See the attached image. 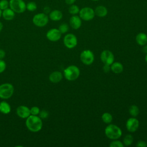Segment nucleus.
Segmentation results:
<instances>
[{"label":"nucleus","instance_id":"obj_12","mask_svg":"<svg viewBox=\"0 0 147 147\" xmlns=\"http://www.w3.org/2000/svg\"><path fill=\"white\" fill-rule=\"evenodd\" d=\"M139 121L135 117L129 118L126 123V127L127 130L131 133L135 132L139 127Z\"/></svg>","mask_w":147,"mask_h":147},{"label":"nucleus","instance_id":"obj_17","mask_svg":"<svg viewBox=\"0 0 147 147\" xmlns=\"http://www.w3.org/2000/svg\"><path fill=\"white\" fill-rule=\"evenodd\" d=\"M15 12L10 7H8L2 11V16L6 21H11L15 17Z\"/></svg>","mask_w":147,"mask_h":147},{"label":"nucleus","instance_id":"obj_33","mask_svg":"<svg viewBox=\"0 0 147 147\" xmlns=\"http://www.w3.org/2000/svg\"><path fill=\"white\" fill-rule=\"evenodd\" d=\"M136 146L137 147H146V146H147L146 142L142 141V140L138 141L136 144Z\"/></svg>","mask_w":147,"mask_h":147},{"label":"nucleus","instance_id":"obj_39","mask_svg":"<svg viewBox=\"0 0 147 147\" xmlns=\"http://www.w3.org/2000/svg\"><path fill=\"white\" fill-rule=\"evenodd\" d=\"M2 29H3V24L1 22H0V32H1Z\"/></svg>","mask_w":147,"mask_h":147},{"label":"nucleus","instance_id":"obj_11","mask_svg":"<svg viewBox=\"0 0 147 147\" xmlns=\"http://www.w3.org/2000/svg\"><path fill=\"white\" fill-rule=\"evenodd\" d=\"M61 34H62L58 29L53 28L51 29L47 32L46 34V37L49 41L56 42L60 39Z\"/></svg>","mask_w":147,"mask_h":147},{"label":"nucleus","instance_id":"obj_10","mask_svg":"<svg viewBox=\"0 0 147 147\" xmlns=\"http://www.w3.org/2000/svg\"><path fill=\"white\" fill-rule=\"evenodd\" d=\"M100 58L103 63L108 65H111L114 60V56L113 53L107 49L104 50L101 52Z\"/></svg>","mask_w":147,"mask_h":147},{"label":"nucleus","instance_id":"obj_13","mask_svg":"<svg viewBox=\"0 0 147 147\" xmlns=\"http://www.w3.org/2000/svg\"><path fill=\"white\" fill-rule=\"evenodd\" d=\"M16 113L20 118H26L30 115V111L27 106L21 105L17 108Z\"/></svg>","mask_w":147,"mask_h":147},{"label":"nucleus","instance_id":"obj_20","mask_svg":"<svg viewBox=\"0 0 147 147\" xmlns=\"http://www.w3.org/2000/svg\"><path fill=\"white\" fill-rule=\"evenodd\" d=\"M110 68L111 70L114 73V74H120L121 73L123 70V66L122 64V63L119 62H113L110 65Z\"/></svg>","mask_w":147,"mask_h":147},{"label":"nucleus","instance_id":"obj_16","mask_svg":"<svg viewBox=\"0 0 147 147\" xmlns=\"http://www.w3.org/2000/svg\"><path fill=\"white\" fill-rule=\"evenodd\" d=\"M63 79V75L60 71L52 72L49 76V80L53 83H57L60 82Z\"/></svg>","mask_w":147,"mask_h":147},{"label":"nucleus","instance_id":"obj_35","mask_svg":"<svg viewBox=\"0 0 147 147\" xmlns=\"http://www.w3.org/2000/svg\"><path fill=\"white\" fill-rule=\"evenodd\" d=\"M76 0H64L66 4L69 5H71L75 3V2H76Z\"/></svg>","mask_w":147,"mask_h":147},{"label":"nucleus","instance_id":"obj_30","mask_svg":"<svg viewBox=\"0 0 147 147\" xmlns=\"http://www.w3.org/2000/svg\"><path fill=\"white\" fill-rule=\"evenodd\" d=\"M30 114L31 115H37L38 114H39V113L40 111L39 108L37 106H33L30 109Z\"/></svg>","mask_w":147,"mask_h":147},{"label":"nucleus","instance_id":"obj_6","mask_svg":"<svg viewBox=\"0 0 147 147\" xmlns=\"http://www.w3.org/2000/svg\"><path fill=\"white\" fill-rule=\"evenodd\" d=\"M79 16L82 20L85 21H89L92 20L95 16L94 10L90 7H84L80 9L79 12Z\"/></svg>","mask_w":147,"mask_h":147},{"label":"nucleus","instance_id":"obj_36","mask_svg":"<svg viewBox=\"0 0 147 147\" xmlns=\"http://www.w3.org/2000/svg\"><path fill=\"white\" fill-rule=\"evenodd\" d=\"M5 56V52L2 49H0V59H2Z\"/></svg>","mask_w":147,"mask_h":147},{"label":"nucleus","instance_id":"obj_18","mask_svg":"<svg viewBox=\"0 0 147 147\" xmlns=\"http://www.w3.org/2000/svg\"><path fill=\"white\" fill-rule=\"evenodd\" d=\"M49 18L53 21H58L63 18V13L59 10H53L50 11L49 14Z\"/></svg>","mask_w":147,"mask_h":147},{"label":"nucleus","instance_id":"obj_9","mask_svg":"<svg viewBox=\"0 0 147 147\" xmlns=\"http://www.w3.org/2000/svg\"><path fill=\"white\" fill-rule=\"evenodd\" d=\"M63 42L67 48L72 49L77 45L78 39L75 34L72 33H68L64 36Z\"/></svg>","mask_w":147,"mask_h":147},{"label":"nucleus","instance_id":"obj_7","mask_svg":"<svg viewBox=\"0 0 147 147\" xmlns=\"http://www.w3.org/2000/svg\"><path fill=\"white\" fill-rule=\"evenodd\" d=\"M14 93V87L11 84L4 83L0 85V98L2 99L10 98Z\"/></svg>","mask_w":147,"mask_h":147},{"label":"nucleus","instance_id":"obj_3","mask_svg":"<svg viewBox=\"0 0 147 147\" xmlns=\"http://www.w3.org/2000/svg\"><path fill=\"white\" fill-rule=\"evenodd\" d=\"M64 75L67 80L74 81L79 78L80 75V69L76 65H69L64 70Z\"/></svg>","mask_w":147,"mask_h":147},{"label":"nucleus","instance_id":"obj_42","mask_svg":"<svg viewBox=\"0 0 147 147\" xmlns=\"http://www.w3.org/2000/svg\"><path fill=\"white\" fill-rule=\"evenodd\" d=\"M92 1H99V0H91Z\"/></svg>","mask_w":147,"mask_h":147},{"label":"nucleus","instance_id":"obj_21","mask_svg":"<svg viewBox=\"0 0 147 147\" xmlns=\"http://www.w3.org/2000/svg\"><path fill=\"white\" fill-rule=\"evenodd\" d=\"M11 111V107L10 105L5 102V101H2L0 103V112L5 114H9Z\"/></svg>","mask_w":147,"mask_h":147},{"label":"nucleus","instance_id":"obj_27","mask_svg":"<svg viewBox=\"0 0 147 147\" xmlns=\"http://www.w3.org/2000/svg\"><path fill=\"white\" fill-rule=\"evenodd\" d=\"M61 34H64L67 33L69 30V26L65 23H63L60 25L58 29Z\"/></svg>","mask_w":147,"mask_h":147},{"label":"nucleus","instance_id":"obj_43","mask_svg":"<svg viewBox=\"0 0 147 147\" xmlns=\"http://www.w3.org/2000/svg\"><path fill=\"white\" fill-rule=\"evenodd\" d=\"M146 144H147V140H146Z\"/></svg>","mask_w":147,"mask_h":147},{"label":"nucleus","instance_id":"obj_4","mask_svg":"<svg viewBox=\"0 0 147 147\" xmlns=\"http://www.w3.org/2000/svg\"><path fill=\"white\" fill-rule=\"evenodd\" d=\"M32 21L36 26L44 27L48 23L49 17L45 13H39L33 16Z\"/></svg>","mask_w":147,"mask_h":147},{"label":"nucleus","instance_id":"obj_19","mask_svg":"<svg viewBox=\"0 0 147 147\" xmlns=\"http://www.w3.org/2000/svg\"><path fill=\"white\" fill-rule=\"evenodd\" d=\"M137 43L141 46H144L147 44V35L145 33L140 32L136 37Z\"/></svg>","mask_w":147,"mask_h":147},{"label":"nucleus","instance_id":"obj_32","mask_svg":"<svg viewBox=\"0 0 147 147\" xmlns=\"http://www.w3.org/2000/svg\"><path fill=\"white\" fill-rule=\"evenodd\" d=\"M6 67V63L2 59H0V74L3 72L5 70Z\"/></svg>","mask_w":147,"mask_h":147},{"label":"nucleus","instance_id":"obj_31","mask_svg":"<svg viewBox=\"0 0 147 147\" xmlns=\"http://www.w3.org/2000/svg\"><path fill=\"white\" fill-rule=\"evenodd\" d=\"M48 115H49L48 112L45 110H42L41 111H40V113H39V117L41 119H45V118H48Z\"/></svg>","mask_w":147,"mask_h":147},{"label":"nucleus","instance_id":"obj_22","mask_svg":"<svg viewBox=\"0 0 147 147\" xmlns=\"http://www.w3.org/2000/svg\"><path fill=\"white\" fill-rule=\"evenodd\" d=\"M129 113L133 117H136L140 113V109L137 105H133L129 107Z\"/></svg>","mask_w":147,"mask_h":147},{"label":"nucleus","instance_id":"obj_8","mask_svg":"<svg viewBox=\"0 0 147 147\" xmlns=\"http://www.w3.org/2000/svg\"><path fill=\"white\" fill-rule=\"evenodd\" d=\"M81 61L86 65H91L94 61V55L93 52L89 49L83 51L80 55Z\"/></svg>","mask_w":147,"mask_h":147},{"label":"nucleus","instance_id":"obj_29","mask_svg":"<svg viewBox=\"0 0 147 147\" xmlns=\"http://www.w3.org/2000/svg\"><path fill=\"white\" fill-rule=\"evenodd\" d=\"M9 7V1L7 0H1L0 1V9L3 10Z\"/></svg>","mask_w":147,"mask_h":147},{"label":"nucleus","instance_id":"obj_40","mask_svg":"<svg viewBox=\"0 0 147 147\" xmlns=\"http://www.w3.org/2000/svg\"><path fill=\"white\" fill-rule=\"evenodd\" d=\"M145 60L146 62L147 63V53H146V55H145Z\"/></svg>","mask_w":147,"mask_h":147},{"label":"nucleus","instance_id":"obj_25","mask_svg":"<svg viewBox=\"0 0 147 147\" xmlns=\"http://www.w3.org/2000/svg\"><path fill=\"white\" fill-rule=\"evenodd\" d=\"M79 10L80 9L79 6L75 4L70 5V6L68 8V12L71 15H76L77 14H79Z\"/></svg>","mask_w":147,"mask_h":147},{"label":"nucleus","instance_id":"obj_2","mask_svg":"<svg viewBox=\"0 0 147 147\" xmlns=\"http://www.w3.org/2000/svg\"><path fill=\"white\" fill-rule=\"evenodd\" d=\"M105 133L108 138L114 140L119 139L122 136V132L121 128L118 126L109 123L105 129Z\"/></svg>","mask_w":147,"mask_h":147},{"label":"nucleus","instance_id":"obj_26","mask_svg":"<svg viewBox=\"0 0 147 147\" xmlns=\"http://www.w3.org/2000/svg\"><path fill=\"white\" fill-rule=\"evenodd\" d=\"M37 6L36 2L33 1L29 2L27 4H26V8L29 11H34L37 9Z\"/></svg>","mask_w":147,"mask_h":147},{"label":"nucleus","instance_id":"obj_37","mask_svg":"<svg viewBox=\"0 0 147 147\" xmlns=\"http://www.w3.org/2000/svg\"><path fill=\"white\" fill-rule=\"evenodd\" d=\"M44 13H45V14H47V13H50V9H49V7L45 6V7H44Z\"/></svg>","mask_w":147,"mask_h":147},{"label":"nucleus","instance_id":"obj_41","mask_svg":"<svg viewBox=\"0 0 147 147\" xmlns=\"http://www.w3.org/2000/svg\"><path fill=\"white\" fill-rule=\"evenodd\" d=\"M2 10L0 9V18H1V16H2Z\"/></svg>","mask_w":147,"mask_h":147},{"label":"nucleus","instance_id":"obj_23","mask_svg":"<svg viewBox=\"0 0 147 147\" xmlns=\"http://www.w3.org/2000/svg\"><path fill=\"white\" fill-rule=\"evenodd\" d=\"M102 120L106 124L110 123L113 121V116L109 113H104L101 117Z\"/></svg>","mask_w":147,"mask_h":147},{"label":"nucleus","instance_id":"obj_15","mask_svg":"<svg viewBox=\"0 0 147 147\" xmlns=\"http://www.w3.org/2000/svg\"><path fill=\"white\" fill-rule=\"evenodd\" d=\"M95 16L99 17H105L108 13V10L105 6L98 5L94 9Z\"/></svg>","mask_w":147,"mask_h":147},{"label":"nucleus","instance_id":"obj_14","mask_svg":"<svg viewBox=\"0 0 147 147\" xmlns=\"http://www.w3.org/2000/svg\"><path fill=\"white\" fill-rule=\"evenodd\" d=\"M69 25L74 29H78L82 26V19L79 16L72 15L69 18Z\"/></svg>","mask_w":147,"mask_h":147},{"label":"nucleus","instance_id":"obj_5","mask_svg":"<svg viewBox=\"0 0 147 147\" xmlns=\"http://www.w3.org/2000/svg\"><path fill=\"white\" fill-rule=\"evenodd\" d=\"M9 7L16 13H22L26 10V3L23 0H10Z\"/></svg>","mask_w":147,"mask_h":147},{"label":"nucleus","instance_id":"obj_1","mask_svg":"<svg viewBox=\"0 0 147 147\" xmlns=\"http://www.w3.org/2000/svg\"><path fill=\"white\" fill-rule=\"evenodd\" d=\"M27 128L32 132L40 131L42 127V122L40 117L34 115H30L25 122Z\"/></svg>","mask_w":147,"mask_h":147},{"label":"nucleus","instance_id":"obj_28","mask_svg":"<svg viewBox=\"0 0 147 147\" xmlns=\"http://www.w3.org/2000/svg\"><path fill=\"white\" fill-rule=\"evenodd\" d=\"M109 146L110 147H123L124 145L121 141L118 140H114L110 142Z\"/></svg>","mask_w":147,"mask_h":147},{"label":"nucleus","instance_id":"obj_34","mask_svg":"<svg viewBox=\"0 0 147 147\" xmlns=\"http://www.w3.org/2000/svg\"><path fill=\"white\" fill-rule=\"evenodd\" d=\"M111 70L110 68V65H108V64H105L103 67V71L105 72V73H107L109 72H110V71Z\"/></svg>","mask_w":147,"mask_h":147},{"label":"nucleus","instance_id":"obj_38","mask_svg":"<svg viewBox=\"0 0 147 147\" xmlns=\"http://www.w3.org/2000/svg\"><path fill=\"white\" fill-rule=\"evenodd\" d=\"M142 50V52H143L144 53H147V45H146V44H145V45L143 46Z\"/></svg>","mask_w":147,"mask_h":147},{"label":"nucleus","instance_id":"obj_24","mask_svg":"<svg viewBox=\"0 0 147 147\" xmlns=\"http://www.w3.org/2000/svg\"><path fill=\"white\" fill-rule=\"evenodd\" d=\"M133 140H134V139H133V137L132 135L127 134L123 138V144L124 146H129L131 144H132Z\"/></svg>","mask_w":147,"mask_h":147}]
</instances>
